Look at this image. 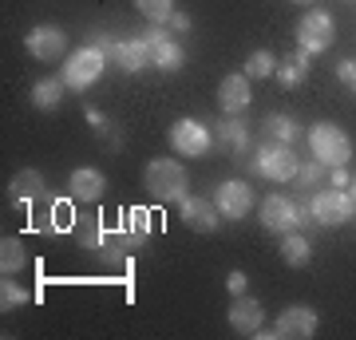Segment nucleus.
Returning a JSON list of instances; mask_svg holds the SVG:
<instances>
[{
  "mask_svg": "<svg viewBox=\"0 0 356 340\" xmlns=\"http://www.w3.org/2000/svg\"><path fill=\"white\" fill-rule=\"evenodd\" d=\"M83 44H91L95 51H103V56L111 60V56H115V44H119V40H111L107 32H88V40H83Z\"/></svg>",
  "mask_w": 356,
  "mask_h": 340,
  "instance_id": "obj_32",
  "label": "nucleus"
},
{
  "mask_svg": "<svg viewBox=\"0 0 356 340\" xmlns=\"http://www.w3.org/2000/svg\"><path fill=\"white\" fill-rule=\"evenodd\" d=\"M123 72H143V67H151V44H147V36H131V40H119L115 44V56H111Z\"/></svg>",
  "mask_w": 356,
  "mask_h": 340,
  "instance_id": "obj_18",
  "label": "nucleus"
},
{
  "mask_svg": "<svg viewBox=\"0 0 356 340\" xmlns=\"http://www.w3.org/2000/svg\"><path fill=\"white\" fill-rule=\"evenodd\" d=\"M103 67H107V56L103 51H95L91 44H83V48H76L72 56H67V63H64V83L72 91H88L95 79L103 76Z\"/></svg>",
  "mask_w": 356,
  "mask_h": 340,
  "instance_id": "obj_5",
  "label": "nucleus"
},
{
  "mask_svg": "<svg viewBox=\"0 0 356 340\" xmlns=\"http://www.w3.org/2000/svg\"><path fill=\"white\" fill-rule=\"evenodd\" d=\"M210 143H214V135H210V127L198 123V119H178V123L170 127V147H175L178 154H186V159H202V154L210 151Z\"/></svg>",
  "mask_w": 356,
  "mask_h": 340,
  "instance_id": "obj_7",
  "label": "nucleus"
},
{
  "mask_svg": "<svg viewBox=\"0 0 356 340\" xmlns=\"http://www.w3.org/2000/svg\"><path fill=\"white\" fill-rule=\"evenodd\" d=\"M321 175H325V163H317V159L305 163V166H297V182H301V190H309V194L321 190Z\"/></svg>",
  "mask_w": 356,
  "mask_h": 340,
  "instance_id": "obj_31",
  "label": "nucleus"
},
{
  "mask_svg": "<svg viewBox=\"0 0 356 340\" xmlns=\"http://www.w3.org/2000/svg\"><path fill=\"white\" fill-rule=\"evenodd\" d=\"M348 88L356 91V60H353V76H348Z\"/></svg>",
  "mask_w": 356,
  "mask_h": 340,
  "instance_id": "obj_36",
  "label": "nucleus"
},
{
  "mask_svg": "<svg viewBox=\"0 0 356 340\" xmlns=\"http://www.w3.org/2000/svg\"><path fill=\"white\" fill-rule=\"evenodd\" d=\"M261 316H266V309H261V301L257 297H238V301L229 305V328L238 332V337H257L261 332Z\"/></svg>",
  "mask_w": 356,
  "mask_h": 340,
  "instance_id": "obj_15",
  "label": "nucleus"
},
{
  "mask_svg": "<svg viewBox=\"0 0 356 340\" xmlns=\"http://www.w3.org/2000/svg\"><path fill=\"white\" fill-rule=\"evenodd\" d=\"M273 76L281 79V88H297V83H305V76H309V51L305 48L289 51L285 60H277V72H273Z\"/></svg>",
  "mask_w": 356,
  "mask_h": 340,
  "instance_id": "obj_21",
  "label": "nucleus"
},
{
  "mask_svg": "<svg viewBox=\"0 0 356 340\" xmlns=\"http://www.w3.org/2000/svg\"><path fill=\"white\" fill-rule=\"evenodd\" d=\"M261 131L277 143H297V135H301V127H297L293 115H269L266 123H261Z\"/></svg>",
  "mask_w": 356,
  "mask_h": 340,
  "instance_id": "obj_25",
  "label": "nucleus"
},
{
  "mask_svg": "<svg viewBox=\"0 0 356 340\" xmlns=\"http://www.w3.org/2000/svg\"><path fill=\"white\" fill-rule=\"evenodd\" d=\"M24 48L36 56V60H64L67 51V32L60 24H36L24 36Z\"/></svg>",
  "mask_w": 356,
  "mask_h": 340,
  "instance_id": "obj_9",
  "label": "nucleus"
},
{
  "mask_svg": "<svg viewBox=\"0 0 356 340\" xmlns=\"http://www.w3.org/2000/svg\"><path fill=\"white\" fill-rule=\"evenodd\" d=\"M143 36H147V44H151V63H154V67H163V72H178V67H182L186 51L178 48L175 40H166L163 24H151Z\"/></svg>",
  "mask_w": 356,
  "mask_h": 340,
  "instance_id": "obj_13",
  "label": "nucleus"
},
{
  "mask_svg": "<svg viewBox=\"0 0 356 340\" xmlns=\"http://www.w3.org/2000/svg\"><path fill=\"white\" fill-rule=\"evenodd\" d=\"M332 16L329 13H305L301 16V24H297V44L313 56V51H325L332 48V40H337V32H332Z\"/></svg>",
  "mask_w": 356,
  "mask_h": 340,
  "instance_id": "obj_8",
  "label": "nucleus"
},
{
  "mask_svg": "<svg viewBox=\"0 0 356 340\" xmlns=\"http://www.w3.org/2000/svg\"><path fill=\"white\" fill-rule=\"evenodd\" d=\"M261 226H266L269 234L301 229V222H297V202L285 198V194H269V198L261 202Z\"/></svg>",
  "mask_w": 356,
  "mask_h": 340,
  "instance_id": "obj_10",
  "label": "nucleus"
},
{
  "mask_svg": "<svg viewBox=\"0 0 356 340\" xmlns=\"http://www.w3.org/2000/svg\"><path fill=\"white\" fill-rule=\"evenodd\" d=\"M32 301V293L24 289V285H16L13 277H4V285H0V309L8 313V309H20V305Z\"/></svg>",
  "mask_w": 356,
  "mask_h": 340,
  "instance_id": "obj_29",
  "label": "nucleus"
},
{
  "mask_svg": "<svg viewBox=\"0 0 356 340\" xmlns=\"http://www.w3.org/2000/svg\"><path fill=\"white\" fill-rule=\"evenodd\" d=\"M277 72V60H273V51H250L245 56V76L250 79H266V76H273Z\"/></svg>",
  "mask_w": 356,
  "mask_h": 340,
  "instance_id": "obj_27",
  "label": "nucleus"
},
{
  "mask_svg": "<svg viewBox=\"0 0 356 340\" xmlns=\"http://www.w3.org/2000/svg\"><path fill=\"white\" fill-rule=\"evenodd\" d=\"M76 222L79 218L72 214V198H67V202H48V210L36 214V222H28V226L40 229V234H72Z\"/></svg>",
  "mask_w": 356,
  "mask_h": 340,
  "instance_id": "obj_17",
  "label": "nucleus"
},
{
  "mask_svg": "<svg viewBox=\"0 0 356 340\" xmlns=\"http://www.w3.org/2000/svg\"><path fill=\"white\" fill-rule=\"evenodd\" d=\"M24 265H28V253H24V245H20V241H16V238L0 241V273H4V277L20 273Z\"/></svg>",
  "mask_w": 356,
  "mask_h": 340,
  "instance_id": "obj_24",
  "label": "nucleus"
},
{
  "mask_svg": "<svg viewBox=\"0 0 356 340\" xmlns=\"http://www.w3.org/2000/svg\"><path fill=\"white\" fill-rule=\"evenodd\" d=\"M245 285H250V281H245V273H242V269H234V273L226 277V289L234 293V297H242V293H245Z\"/></svg>",
  "mask_w": 356,
  "mask_h": 340,
  "instance_id": "obj_34",
  "label": "nucleus"
},
{
  "mask_svg": "<svg viewBox=\"0 0 356 340\" xmlns=\"http://www.w3.org/2000/svg\"><path fill=\"white\" fill-rule=\"evenodd\" d=\"M297 154H293V143H277V139H269L257 147L254 154V170L261 178H269V182H293L297 178Z\"/></svg>",
  "mask_w": 356,
  "mask_h": 340,
  "instance_id": "obj_3",
  "label": "nucleus"
},
{
  "mask_svg": "<svg viewBox=\"0 0 356 340\" xmlns=\"http://www.w3.org/2000/svg\"><path fill=\"white\" fill-rule=\"evenodd\" d=\"M170 28H175V32H191V16L175 13V16H170Z\"/></svg>",
  "mask_w": 356,
  "mask_h": 340,
  "instance_id": "obj_35",
  "label": "nucleus"
},
{
  "mask_svg": "<svg viewBox=\"0 0 356 340\" xmlns=\"http://www.w3.org/2000/svg\"><path fill=\"white\" fill-rule=\"evenodd\" d=\"M143 190L154 202H182L186 190H191V178H186L182 163H175V159H151L147 170H143Z\"/></svg>",
  "mask_w": 356,
  "mask_h": 340,
  "instance_id": "obj_1",
  "label": "nucleus"
},
{
  "mask_svg": "<svg viewBox=\"0 0 356 340\" xmlns=\"http://www.w3.org/2000/svg\"><path fill=\"white\" fill-rule=\"evenodd\" d=\"M214 139L222 143V147H229L234 154H242L245 147H250V123H245L242 115H222L214 123Z\"/></svg>",
  "mask_w": 356,
  "mask_h": 340,
  "instance_id": "obj_19",
  "label": "nucleus"
},
{
  "mask_svg": "<svg viewBox=\"0 0 356 340\" xmlns=\"http://www.w3.org/2000/svg\"><path fill=\"white\" fill-rule=\"evenodd\" d=\"M218 107L222 115H242L250 107V76H226L218 83Z\"/></svg>",
  "mask_w": 356,
  "mask_h": 340,
  "instance_id": "obj_16",
  "label": "nucleus"
},
{
  "mask_svg": "<svg viewBox=\"0 0 356 340\" xmlns=\"http://www.w3.org/2000/svg\"><path fill=\"white\" fill-rule=\"evenodd\" d=\"M293 4H309V0H293Z\"/></svg>",
  "mask_w": 356,
  "mask_h": 340,
  "instance_id": "obj_38",
  "label": "nucleus"
},
{
  "mask_svg": "<svg viewBox=\"0 0 356 340\" xmlns=\"http://www.w3.org/2000/svg\"><path fill=\"white\" fill-rule=\"evenodd\" d=\"M178 206H182V222H186L191 229H198V234H214V229L222 226V210H218L210 198H194V194H186Z\"/></svg>",
  "mask_w": 356,
  "mask_h": 340,
  "instance_id": "obj_12",
  "label": "nucleus"
},
{
  "mask_svg": "<svg viewBox=\"0 0 356 340\" xmlns=\"http://www.w3.org/2000/svg\"><path fill=\"white\" fill-rule=\"evenodd\" d=\"M123 229H127L131 238L139 241H147L151 238V214H147V210H143V206H135V210H127V214H123Z\"/></svg>",
  "mask_w": 356,
  "mask_h": 340,
  "instance_id": "obj_28",
  "label": "nucleus"
},
{
  "mask_svg": "<svg viewBox=\"0 0 356 340\" xmlns=\"http://www.w3.org/2000/svg\"><path fill=\"white\" fill-rule=\"evenodd\" d=\"M214 206L222 210V218H245L254 210V190L245 182H222L214 190Z\"/></svg>",
  "mask_w": 356,
  "mask_h": 340,
  "instance_id": "obj_14",
  "label": "nucleus"
},
{
  "mask_svg": "<svg viewBox=\"0 0 356 340\" xmlns=\"http://www.w3.org/2000/svg\"><path fill=\"white\" fill-rule=\"evenodd\" d=\"M344 4H353V0H344Z\"/></svg>",
  "mask_w": 356,
  "mask_h": 340,
  "instance_id": "obj_39",
  "label": "nucleus"
},
{
  "mask_svg": "<svg viewBox=\"0 0 356 340\" xmlns=\"http://www.w3.org/2000/svg\"><path fill=\"white\" fill-rule=\"evenodd\" d=\"M309 151L325 166H348V159H353V139L337 123H317L309 131Z\"/></svg>",
  "mask_w": 356,
  "mask_h": 340,
  "instance_id": "obj_2",
  "label": "nucleus"
},
{
  "mask_svg": "<svg viewBox=\"0 0 356 340\" xmlns=\"http://www.w3.org/2000/svg\"><path fill=\"white\" fill-rule=\"evenodd\" d=\"M8 194H13V202H20V206L44 198V175H40V170H20V175L13 178Z\"/></svg>",
  "mask_w": 356,
  "mask_h": 340,
  "instance_id": "obj_22",
  "label": "nucleus"
},
{
  "mask_svg": "<svg viewBox=\"0 0 356 340\" xmlns=\"http://www.w3.org/2000/svg\"><path fill=\"white\" fill-rule=\"evenodd\" d=\"M103 190H107V178H103V170H95V166H79V170H72V178H67V198L79 202V206H95V202L103 198Z\"/></svg>",
  "mask_w": 356,
  "mask_h": 340,
  "instance_id": "obj_11",
  "label": "nucleus"
},
{
  "mask_svg": "<svg viewBox=\"0 0 356 340\" xmlns=\"http://www.w3.org/2000/svg\"><path fill=\"white\" fill-rule=\"evenodd\" d=\"M72 234H76V241L83 245V250H99V245H103V222H99V218H91V214L79 218Z\"/></svg>",
  "mask_w": 356,
  "mask_h": 340,
  "instance_id": "obj_26",
  "label": "nucleus"
},
{
  "mask_svg": "<svg viewBox=\"0 0 356 340\" xmlns=\"http://www.w3.org/2000/svg\"><path fill=\"white\" fill-rule=\"evenodd\" d=\"M281 261L293 265V269H305V265L313 261V241H309L301 229L281 234Z\"/></svg>",
  "mask_w": 356,
  "mask_h": 340,
  "instance_id": "obj_20",
  "label": "nucleus"
},
{
  "mask_svg": "<svg viewBox=\"0 0 356 340\" xmlns=\"http://www.w3.org/2000/svg\"><path fill=\"white\" fill-rule=\"evenodd\" d=\"M317 332V313L309 305H289L285 313L273 321V328H261L257 337H277V340H309Z\"/></svg>",
  "mask_w": 356,
  "mask_h": 340,
  "instance_id": "obj_6",
  "label": "nucleus"
},
{
  "mask_svg": "<svg viewBox=\"0 0 356 340\" xmlns=\"http://www.w3.org/2000/svg\"><path fill=\"white\" fill-rule=\"evenodd\" d=\"M64 76H51V79H40L36 88H32V107H40V111H51V107H60L64 103Z\"/></svg>",
  "mask_w": 356,
  "mask_h": 340,
  "instance_id": "obj_23",
  "label": "nucleus"
},
{
  "mask_svg": "<svg viewBox=\"0 0 356 340\" xmlns=\"http://www.w3.org/2000/svg\"><path fill=\"white\" fill-rule=\"evenodd\" d=\"M139 4V13L151 20V24H166L170 16H175V0H135Z\"/></svg>",
  "mask_w": 356,
  "mask_h": 340,
  "instance_id": "obj_30",
  "label": "nucleus"
},
{
  "mask_svg": "<svg viewBox=\"0 0 356 340\" xmlns=\"http://www.w3.org/2000/svg\"><path fill=\"white\" fill-rule=\"evenodd\" d=\"M348 182H353V170H348V166H329V186L348 190Z\"/></svg>",
  "mask_w": 356,
  "mask_h": 340,
  "instance_id": "obj_33",
  "label": "nucleus"
},
{
  "mask_svg": "<svg viewBox=\"0 0 356 340\" xmlns=\"http://www.w3.org/2000/svg\"><path fill=\"white\" fill-rule=\"evenodd\" d=\"M309 206H313V222L317 226H344V222H353L356 214V198L348 194V190H313V198H309Z\"/></svg>",
  "mask_w": 356,
  "mask_h": 340,
  "instance_id": "obj_4",
  "label": "nucleus"
},
{
  "mask_svg": "<svg viewBox=\"0 0 356 340\" xmlns=\"http://www.w3.org/2000/svg\"><path fill=\"white\" fill-rule=\"evenodd\" d=\"M348 194L356 198V170H353V182H348Z\"/></svg>",
  "mask_w": 356,
  "mask_h": 340,
  "instance_id": "obj_37",
  "label": "nucleus"
}]
</instances>
